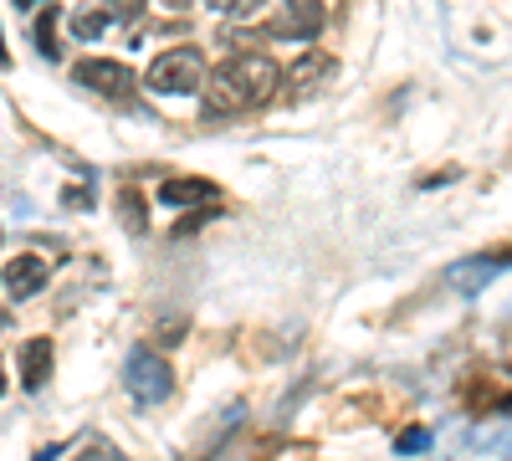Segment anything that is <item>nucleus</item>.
<instances>
[{"label": "nucleus", "instance_id": "1", "mask_svg": "<svg viewBox=\"0 0 512 461\" xmlns=\"http://www.w3.org/2000/svg\"><path fill=\"white\" fill-rule=\"evenodd\" d=\"M282 82V67L267 52H231L205 77V108L210 113H251L262 108Z\"/></svg>", "mask_w": 512, "mask_h": 461}, {"label": "nucleus", "instance_id": "2", "mask_svg": "<svg viewBox=\"0 0 512 461\" xmlns=\"http://www.w3.org/2000/svg\"><path fill=\"white\" fill-rule=\"evenodd\" d=\"M144 82H149V93H159V98L200 93L205 88V52L200 47H169V52H159L149 62Z\"/></svg>", "mask_w": 512, "mask_h": 461}, {"label": "nucleus", "instance_id": "3", "mask_svg": "<svg viewBox=\"0 0 512 461\" xmlns=\"http://www.w3.org/2000/svg\"><path fill=\"white\" fill-rule=\"evenodd\" d=\"M72 82L77 88H88L93 98H108V103H128L139 88V77L128 72L123 62H108V57H88V62H77L72 67Z\"/></svg>", "mask_w": 512, "mask_h": 461}, {"label": "nucleus", "instance_id": "4", "mask_svg": "<svg viewBox=\"0 0 512 461\" xmlns=\"http://www.w3.org/2000/svg\"><path fill=\"white\" fill-rule=\"evenodd\" d=\"M123 385H128V395H134L139 405H159L169 390H175V374H169V364L159 354L139 349L134 359L123 364Z\"/></svg>", "mask_w": 512, "mask_h": 461}, {"label": "nucleus", "instance_id": "5", "mask_svg": "<svg viewBox=\"0 0 512 461\" xmlns=\"http://www.w3.org/2000/svg\"><path fill=\"white\" fill-rule=\"evenodd\" d=\"M318 26H323V11L313 6V0H282L277 16L267 21V36H277V41H313Z\"/></svg>", "mask_w": 512, "mask_h": 461}, {"label": "nucleus", "instance_id": "6", "mask_svg": "<svg viewBox=\"0 0 512 461\" xmlns=\"http://www.w3.org/2000/svg\"><path fill=\"white\" fill-rule=\"evenodd\" d=\"M333 72H338V62L328 57V52H318V47H308L303 57H297L282 77H287V88H292V98H308V93H323L328 82H333Z\"/></svg>", "mask_w": 512, "mask_h": 461}, {"label": "nucleus", "instance_id": "7", "mask_svg": "<svg viewBox=\"0 0 512 461\" xmlns=\"http://www.w3.org/2000/svg\"><path fill=\"white\" fill-rule=\"evenodd\" d=\"M0 287H6V298H11V303L36 298V292L47 287V262L31 257V251H21V257H11L6 272H0Z\"/></svg>", "mask_w": 512, "mask_h": 461}, {"label": "nucleus", "instance_id": "8", "mask_svg": "<svg viewBox=\"0 0 512 461\" xmlns=\"http://www.w3.org/2000/svg\"><path fill=\"white\" fill-rule=\"evenodd\" d=\"M502 267H512V251H497V257H472V262H456L451 272H446V282L456 287V292H482Z\"/></svg>", "mask_w": 512, "mask_h": 461}, {"label": "nucleus", "instance_id": "9", "mask_svg": "<svg viewBox=\"0 0 512 461\" xmlns=\"http://www.w3.org/2000/svg\"><path fill=\"white\" fill-rule=\"evenodd\" d=\"M159 200L164 205H180V211H195V205H216L221 200V185H210V180H164L159 185Z\"/></svg>", "mask_w": 512, "mask_h": 461}, {"label": "nucleus", "instance_id": "10", "mask_svg": "<svg viewBox=\"0 0 512 461\" xmlns=\"http://www.w3.org/2000/svg\"><path fill=\"white\" fill-rule=\"evenodd\" d=\"M52 380V339H31L21 349V385L26 390H41Z\"/></svg>", "mask_w": 512, "mask_h": 461}, {"label": "nucleus", "instance_id": "11", "mask_svg": "<svg viewBox=\"0 0 512 461\" xmlns=\"http://www.w3.org/2000/svg\"><path fill=\"white\" fill-rule=\"evenodd\" d=\"M67 26H72L77 41H98V36L108 31V11H103V6H82V11L67 16Z\"/></svg>", "mask_w": 512, "mask_h": 461}, {"label": "nucleus", "instance_id": "12", "mask_svg": "<svg viewBox=\"0 0 512 461\" xmlns=\"http://www.w3.org/2000/svg\"><path fill=\"white\" fill-rule=\"evenodd\" d=\"M210 6H216L226 21H256V16L272 6V0H210Z\"/></svg>", "mask_w": 512, "mask_h": 461}, {"label": "nucleus", "instance_id": "13", "mask_svg": "<svg viewBox=\"0 0 512 461\" xmlns=\"http://www.w3.org/2000/svg\"><path fill=\"white\" fill-rule=\"evenodd\" d=\"M118 216H123V226L134 231V236L144 231V200H139V190H123L118 195Z\"/></svg>", "mask_w": 512, "mask_h": 461}, {"label": "nucleus", "instance_id": "14", "mask_svg": "<svg viewBox=\"0 0 512 461\" xmlns=\"http://www.w3.org/2000/svg\"><path fill=\"white\" fill-rule=\"evenodd\" d=\"M36 47L47 52V57H57V6H47L36 16Z\"/></svg>", "mask_w": 512, "mask_h": 461}, {"label": "nucleus", "instance_id": "15", "mask_svg": "<svg viewBox=\"0 0 512 461\" xmlns=\"http://www.w3.org/2000/svg\"><path fill=\"white\" fill-rule=\"evenodd\" d=\"M420 446H431V431H425V426H410V431H400V441H395V451H420Z\"/></svg>", "mask_w": 512, "mask_h": 461}, {"label": "nucleus", "instance_id": "16", "mask_svg": "<svg viewBox=\"0 0 512 461\" xmlns=\"http://www.w3.org/2000/svg\"><path fill=\"white\" fill-rule=\"evenodd\" d=\"M159 6H169V11H185V6H190V0H159Z\"/></svg>", "mask_w": 512, "mask_h": 461}, {"label": "nucleus", "instance_id": "17", "mask_svg": "<svg viewBox=\"0 0 512 461\" xmlns=\"http://www.w3.org/2000/svg\"><path fill=\"white\" fill-rule=\"evenodd\" d=\"M0 67H11V52H6V41H0Z\"/></svg>", "mask_w": 512, "mask_h": 461}, {"label": "nucleus", "instance_id": "18", "mask_svg": "<svg viewBox=\"0 0 512 461\" xmlns=\"http://www.w3.org/2000/svg\"><path fill=\"white\" fill-rule=\"evenodd\" d=\"M0 395H6V364H0Z\"/></svg>", "mask_w": 512, "mask_h": 461}, {"label": "nucleus", "instance_id": "19", "mask_svg": "<svg viewBox=\"0 0 512 461\" xmlns=\"http://www.w3.org/2000/svg\"><path fill=\"white\" fill-rule=\"evenodd\" d=\"M26 6H36V0H26Z\"/></svg>", "mask_w": 512, "mask_h": 461}]
</instances>
